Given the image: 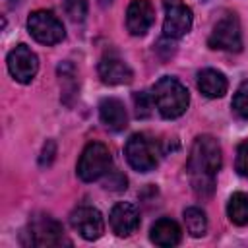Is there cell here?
<instances>
[{
    "label": "cell",
    "instance_id": "obj_1",
    "mask_svg": "<svg viewBox=\"0 0 248 248\" xmlns=\"http://www.w3.org/2000/svg\"><path fill=\"white\" fill-rule=\"evenodd\" d=\"M223 155L219 141L209 136H198L192 143L188 161H186V172L190 178V186L198 198H209L215 190V178L221 169Z\"/></svg>",
    "mask_w": 248,
    "mask_h": 248
},
{
    "label": "cell",
    "instance_id": "obj_2",
    "mask_svg": "<svg viewBox=\"0 0 248 248\" xmlns=\"http://www.w3.org/2000/svg\"><path fill=\"white\" fill-rule=\"evenodd\" d=\"M151 97L159 114L169 120L182 116L190 105V93L186 85L172 76L159 78L151 87Z\"/></svg>",
    "mask_w": 248,
    "mask_h": 248
},
{
    "label": "cell",
    "instance_id": "obj_3",
    "mask_svg": "<svg viewBox=\"0 0 248 248\" xmlns=\"http://www.w3.org/2000/svg\"><path fill=\"white\" fill-rule=\"evenodd\" d=\"M19 242L23 246H37V248L72 244L66 238L62 223L46 213H35L29 217V221L19 236Z\"/></svg>",
    "mask_w": 248,
    "mask_h": 248
},
{
    "label": "cell",
    "instance_id": "obj_4",
    "mask_svg": "<svg viewBox=\"0 0 248 248\" xmlns=\"http://www.w3.org/2000/svg\"><path fill=\"white\" fill-rule=\"evenodd\" d=\"M124 155L130 163V167L138 172H149L159 165V157H161V147L159 141L153 140L151 136L138 132L132 134L126 141L124 147Z\"/></svg>",
    "mask_w": 248,
    "mask_h": 248
},
{
    "label": "cell",
    "instance_id": "obj_5",
    "mask_svg": "<svg viewBox=\"0 0 248 248\" xmlns=\"http://www.w3.org/2000/svg\"><path fill=\"white\" fill-rule=\"evenodd\" d=\"M110 165H112L110 149L101 141H91L83 147L76 165V172L83 182H93L105 176L110 170Z\"/></svg>",
    "mask_w": 248,
    "mask_h": 248
},
{
    "label": "cell",
    "instance_id": "obj_6",
    "mask_svg": "<svg viewBox=\"0 0 248 248\" xmlns=\"http://www.w3.org/2000/svg\"><path fill=\"white\" fill-rule=\"evenodd\" d=\"M207 45L213 50H227V52H238L242 48V29L234 12H225L215 21L207 37Z\"/></svg>",
    "mask_w": 248,
    "mask_h": 248
},
{
    "label": "cell",
    "instance_id": "obj_7",
    "mask_svg": "<svg viewBox=\"0 0 248 248\" xmlns=\"http://www.w3.org/2000/svg\"><path fill=\"white\" fill-rule=\"evenodd\" d=\"M27 31L37 43L46 45V46L58 45L66 37L62 21L50 10H35V12H31L29 17H27Z\"/></svg>",
    "mask_w": 248,
    "mask_h": 248
},
{
    "label": "cell",
    "instance_id": "obj_8",
    "mask_svg": "<svg viewBox=\"0 0 248 248\" xmlns=\"http://www.w3.org/2000/svg\"><path fill=\"white\" fill-rule=\"evenodd\" d=\"M165 19H163V35L167 39H182L192 29V10L182 0H165Z\"/></svg>",
    "mask_w": 248,
    "mask_h": 248
},
{
    "label": "cell",
    "instance_id": "obj_9",
    "mask_svg": "<svg viewBox=\"0 0 248 248\" xmlns=\"http://www.w3.org/2000/svg\"><path fill=\"white\" fill-rule=\"evenodd\" d=\"M8 72L17 83H31L39 72V58L37 54L23 43L16 45L6 56Z\"/></svg>",
    "mask_w": 248,
    "mask_h": 248
},
{
    "label": "cell",
    "instance_id": "obj_10",
    "mask_svg": "<svg viewBox=\"0 0 248 248\" xmlns=\"http://www.w3.org/2000/svg\"><path fill=\"white\" fill-rule=\"evenodd\" d=\"M72 229L85 240H97L105 232V221L97 207L79 205L70 213Z\"/></svg>",
    "mask_w": 248,
    "mask_h": 248
},
{
    "label": "cell",
    "instance_id": "obj_11",
    "mask_svg": "<svg viewBox=\"0 0 248 248\" xmlns=\"http://www.w3.org/2000/svg\"><path fill=\"white\" fill-rule=\"evenodd\" d=\"M99 78L107 85H126L134 79V72L128 66L124 58H120L116 52H105L99 60Z\"/></svg>",
    "mask_w": 248,
    "mask_h": 248
},
{
    "label": "cell",
    "instance_id": "obj_12",
    "mask_svg": "<svg viewBox=\"0 0 248 248\" xmlns=\"http://www.w3.org/2000/svg\"><path fill=\"white\" fill-rule=\"evenodd\" d=\"M155 21V8L151 0H132L126 10V29L134 37H141Z\"/></svg>",
    "mask_w": 248,
    "mask_h": 248
},
{
    "label": "cell",
    "instance_id": "obj_13",
    "mask_svg": "<svg viewBox=\"0 0 248 248\" xmlns=\"http://www.w3.org/2000/svg\"><path fill=\"white\" fill-rule=\"evenodd\" d=\"M108 223H110V229L116 236H130L140 227V211L134 203L118 202L110 209Z\"/></svg>",
    "mask_w": 248,
    "mask_h": 248
},
{
    "label": "cell",
    "instance_id": "obj_14",
    "mask_svg": "<svg viewBox=\"0 0 248 248\" xmlns=\"http://www.w3.org/2000/svg\"><path fill=\"white\" fill-rule=\"evenodd\" d=\"M99 118L101 122L112 130V132H120L128 126V112L126 107L120 99L116 97H105L99 103Z\"/></svg>",
    "mask_w": 248,
    "mask_h": 248
},
{
    "label": "cell",
    "instance_id": "obj_15",
    "mask_svg": "<svg viewBox=\"0 0 248 248\" xmlns=\"http://www.w3.org/2000/svg\"><path fill=\"white\" fill-rule=\"evenodd\" d=\"M196 83H198V89L207 99H219L229 89V81H227L225 74L219 72V70H215V68H203V70H200Z\"/></svg>",
    "mask_w": 248,
    "mask_h": 248
},
{
    "label": "cell",
    "instance_id": "obj_16",
    "mask_svg": "<svg viewBox=\"0 0 248 248\" xmlns=\"http://www.w3.org/2000/svg\"><path fill=\"white\" fill-rule=\"evenodd\" d=\"M149 238L153 244L157 246H163V248H170V246H176L182 238V231L178 227L176 221L169 219V217H161L157 219L151 229H149Z\"/></svg>",
    "mask_w": 248,
    "mask_h": 248
},
{
    "label": "cell",
    "instance_id": "obj_17",
    "mask_svg": "<svg viewBox=\"0 0 248 248\" xmlns=\"http://www.w3.org/2000/svg\"><path fill=\"white\" fill-rule=\"evenodd\" d=\"M227 217L232 225H248V194L234 192L227 202Z\"/></svg>",
    "mask_w": 248,
    "mask_h": 248
},
{
    "label": "cell",
    "instance_id": "obj_18",
    "mask_svg": "<svg viewBox=\"0 0 248 248\" xmlns=\"http://www.w3.org/2000/svg\"><path fill=\"white\" fill-rule=\"evenodd\" d=\"M184 225H186V231L190 232V236L194 238H200L205 234L207 231V217H205V211L202 207H186L184 209Z\"/></svg>",
    "mask_w": 248,
    "mask_h": 248
},
{
    "label": "cell",
    "instance_id": "obj_19",
    "mask_svg": "<svg viewBox=\"0 0 248 248\" xmlns=\"http://www.w3.org/2000/svg\"><path fill=\"white\" fill-rule=\"evenodd\" d=\"M231 107H232V112H234L240 120H248V79H244V81L236 87V91H234V95H232Z\"/></svg>",
    "mask_w": 248,
    "mask_h": 248
},
{
    "label": "cell",
    "instance_id": "obj_20",
    "mask_svg": "<svg viewBox=\"0 0 248 248\" xmlns=\"http://www.w3.org/2000/svg\"><path fill=\"white\" fill-rule=\"evenodd\" d=\"M134 107H136L138 118H147V116H151V112H153V108H155V103H153L151 93H147V91H136V93H134Z\"/></svg>",
    "mask_w": 248,
    "mask_h": 248
},
{
    "label": "cell",
    "instance_id": "obj_21",
    "mask_svg": "<svg viewBox=\"0 0 248 248\" xmlns=\"http://www.w3.org/2000/svg\"><path fill=\"white\" fill-rule=\"evenodd\" d=\"M64 12L74 23H81L87 16V0H64Z\"/></svg>",
    "mask_w": 248,
    "mask_h": 248
},
{
    "label": "cell",
    "instance_id": "obj_22",
    "mask_svg": "<svg viewBox=\"0 0 248 248\" xmlns=\"http://www.w3.org/2000/svg\"><path fill=\"white\" fill-rule=\"evenodd\" d=\"M234 169L240 176L248 178V140H244L238 149H236V159H234Z\"/></svg>",
    "mask_w": 248,
    "mask_h": 248
},
{
    "label": "cell",
    "instance_id": "obj_23",
    "mask_svg": "<svg viewBox=\"0 0 248 248\" xmlns=\"http://www.w3.org/2000/svg\"><path fill=\"white\" fill-rule=\"evenodd\" d=\"M54 153H56L54 141H46L45 149H43V155H41V165H50V161L54 159Z\"/></svg>",
    "mask_w": 248,
    "mask_h": 248
},
{
    "label": "cell",
    "instance_id": "obj_24",
    "mask_svg": "<svg viewBox=\"0 0 248 248\" xmlns=\"http://www.w3.org/2000/svg\"><path fill=\"white\" fill-rule=\"evenodd\" d=\"M99 4H101L103 8H107V6H110V4H112V0H99Z\"/></svg>",
    "mask_w": 248,
    "mask_h": 248
},
{
    "label": "cell",
    "instance_id": "obj_25",
    "mask_svg": "<svg viewBox=\"0 0 248 248\" xmlns=\"http://www.w3.org/2000/svg\"><path fill=\"white\" fill-rule=\"evenodd\" d=\"M19 2H23V0H8V4H12V6H16V4H19Z\"/></svg>",
    "mask_w": 248,
    "mask_h": 248
}]
</instances>
